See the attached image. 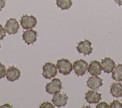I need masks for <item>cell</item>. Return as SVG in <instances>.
<instances>
[{
    "label": "cell",
    "mask_w": 122,
    "mask_h": 108,
    "mask_svg": "<svg viewBox=\"0 0 122 108\" xmlns=\"http://www.w3.org/2000/svg\"><path fill=\"white\" fill-rule=\"evenodd\" d=\"M102 70L100 63L97 60L91 61L88 68V72L92 76H97L101 73Z\"/></svg>",
    "instance_id": "obj_12"
},
{
    "label": "cell",
    "mask_w": 122,
    "mask_h": 108,
    "mask_svg": "<svg viewBox=\"0 0 122 108\" xmlns=\"http://www.w3.org/2000/svg\"><path fill=\"white\" fill-rule=\"evenodd\" d=\"M6 68L5 66L0 62V79L4 78L6 75Z\"/></svg>",
    "instance_id": "obj_19"
},
{
    "label": "cell",
    "mask_w": 122,
    "mask_h": 108,
    "mask_svg": "<svg viewBox=\"0 0 122 108\" xmlns=\"http://www.w3.org/2000/svg\"><path fill=\"white\" fill-rule=\"evenodd\" d=\"M0 47H1V46H0Z\"/></svg>",
    "instance_id": "obj_26"
},
{
    "label": "cell",
    "mask_w": 122,
    "mask_h": 108,
    "mask_svg": "<svg viewBox=\"0 0 122 108\" xmlns=\"http://www.w3.org/2000/svg\"><path fill=\"white\" fill-rule=\"evenodd\" d=\"M115 2L119 5H122V0H114Z\"/></svg>",
    "instance_id": "obj_25"
},
{
    "label": "cell",
    "mask_w": 122,
    "mask_h": 108,
    "mask_svg": "<svg viewBox=\"0 0 122 108\" xmlns=\"http://www.w3.org/2000/svg\"><path fill=\"white\" fill-rule=\"evenodd\" d=\"M92 43L88 40L80 41L76 47L77 51L81 53H83L85 56L89 55L92 52V48L91 47Z\"/></svg>",
    "instance_id": "obj_7"
},
{
    "label": "cell",
    "mask_w": 122,
    "mask_h": 108,
    "mask_svg": "<svg viewBox=\"0 0 122 108\" xmlns=\"http://www.w3.org/2000/svg\"><path fill=\"white\" fill-rule=\"evenodd\" d=\"M110 93L114 97L122 96V85L121 83H112L110 86Z\"/></svg>",
    "instance_id": "obj_15"
},
{
    "label": "cell",
    "mask_w": 122,
    "mask_h": 108,
    "mask_svg": "<svg viewBox=\"0 0 122 108\" xmlns=\"http://www.w3.org/2000/svg\"><path fill=\"white\" fill-rule=\"evenodd\" d=\"M96 108H110L109 105L105 102H101L98 103L96 106Z\"/></svg>",
    "instance_id": "obj_21"
},
{
    "label": "cell",
    "mask_w": 122,
    "mask_h": 108,
    "mask_svg": "<svg viewBox=\"0 0 122 108\" xmlns=\"http://www.w3.org/2000/svg\"><path fill=\"white\" fill-rule=\"evenodd\" d=\"M88 68L87 62L82 59L77 60L73 63V69L77 76H82L85 73Z\"/></svg>",
    "instance_id": "obj_5"
},
{
    "label": "cell",
    "mask_w": 122,
    "mask_h": 108,
    "mask_svg": "<svg viewBox=\"0 0 122 108\" xmlns=\"http://www.w3.org/2000/svg\"><path fill=\"white\" fill-rule=\"evenodd\" d=\"M101 66L104 72L107 73L112 72L115 68L114 61L109 57H106L102 59Z\"/></svg>",
    "instance_id": "obj_11"
},
{
    "label": "cell",
    "mask_w": 122,
    "mask_h": 108,
    "mask_svg": "<svg viewBox=\"0 0 122 108\" xmlns=\"http://www.w3.org/2000/svg\"><path fill=\"white\" fill-rule=\"evenodd\" d=\"M20 76V70L15 66L10 67L6 71V77L8 81L13 82L19 79Z\"/></svg>",
    "instance_id": "obj_10"
},
{
    "label": "cell",
    "mask_w": 122,
    "mask_h": 108,
    "mask_svg": "<svg viewBox=\"0 0 122 108\" xmlns=\"http://www.w3.org/2000/svg\"><path fill=\"white\" fill-rule=\"evenodd\" d=\"M40 108H54L55 107L50 102H49L48 101L44 102H43L41 106H40Z\"/></svg>",
    "instance_id": "obj_20"
},
{
    "label": "cell",
    "mask_w": 122,
    "mask_h": 108,
    "mask_svg": "<svg viewBox=\"0 0 122 108\" xmlns=\"http://www.w3.org/2000/svg\"></svg>",
    "instance_id": "obj_27"
},
{
    "label": "cell",
    "mask_w": 122,
    "mask_h": 108,
    "mask_svg": "<svg viewBox=\"0 0 122 108\" xmlns=\"http://www.w3.org/2000/svg\"><path fill=\"white\" fill-rule=\"evenodd\" d=\"M22 37L24 41L28 45H30L37 40V32L33 29H30L23 31Z\"/></svg>",
    "instance_id": "obj_9"
},
{
    "label": "cell",
    "mask_w": 122,
    "mask_h": 108,
    "mask_svg": "<svg viewBox=\"0 0 122 108\" xmlns=\"http://www.w3.org/2000/svg\"><path fill=\"white\" fill-rule=\"evenodd\" d=\"M5 29L3 28L2 25L0 24V40L3 39L4 37L6 36V32H5Z\"/></svg>",
    "instance_id": "obj_22"
},
{
    "label": "cell",
    "mask_w": 122,
    "mask_h": 108,
    "mask_svg": "<svg viewBox=\"0 0 122 108\" xmlns=\"http://www.w3.org/2000/svg\"><path fill=\"white\" fill-rule=\"evenodd\" d=\"M56 5L62 10H68L72 5L71 0H56Z\"/></svg>",
    "instance_id": "obj_17"
},
{
    "label": "cell",
    "mask_w": 122,
    "mask_h": 108,
    "mask_svg": "<svg viewBox=\"0 0 122 108\" xmlns=\"http://www.w3.org/2000/svg\"><path fill=\"white\" fill-rule=\"evenodd\" d=\"M68 97L66 94L57 93L53 94L51 101L53 104L58 108L64 106L67 104Z\"/></svg>",
    "instance_id": "obj_8"
},
{
    "label": "cell",
    "mask_w": 122,
    "mask_h": 108,
    "mask_svg": "<svg viewBox=\"0 0 122 108\" xmlns=\"http://www.w3.org/2000/svg\"><path fill=\"white\" fill-rule=\"evenodd\" d=\"M61 88H62V83L58 78L52 79L51 82L48 83L45 86L46 91L50 94L58 93Z\"/></svg>",
    "instance_id": "obj_2"
},
{
    "label": "cell",
    "mask_w": 122,
    "mask_h": 108,
    "mask_svg": "<svg viewBox=\"0 0 122 108\" xmlns=\"http://www.w3.org/2000/svg\"><path fill=\"white\" fill-rule=\"evenodd\" d=\"M102 94L95 90H89L85 94V99L90 104L97 103L102 99Z\"/></svg>",
    "instance_id": "obj_13"
},
{
    "label": "cell",
    "mask_w": 122,
    "mask_h": 108,
    "mask_svg": "<svg viewBox=\"0 0 122 108\" xmlns=\"http://www.w3.org/2000/svg\"><path fill=\"white\" fill-rule=\"evenodd\" d=\"M109 106L110 108H122V104L119 101L115 100L110 103Z\"/></svg>",
    "instance_id": "obj_18"
},
{
    "label": "cell",
    "mask_w": 122,
    "mask_h": 108,
    "mask_svg": "<svg viewBox=\"0 0 122 108\" xmlns=\"http://www.w3.org/2000/svg\"><path fill=\"white\" fill-rule=\"evenodd\" d=\"M42 75L46 79H51L57 74V67L52 63L48 62L44 64L42 67Z\"/></svg>",
    "instance_id": "obj_3"
},
{
    "label": "cell",
    "mask_w": 122,
    "mask_h": 108,
    "mask_svg": "<svg viewBox=\"0 0 122 108\" xmlns=\"http://www.w3.org/2000/svg\"><path fill=\"white\" fill-rule=\"evenodd\" d=\"M112 78L116 81H122V64H118L112 72Z\"/></svg>",
    "instance_id": "obj_16"
},
{
    "label": "cell",
    "mask_w": 122,
    "mask_h": 108,
    "mask_svg": "<svg viewBox=\"0 0 122 108\" xmlns=\"http://www.w3.org/2000/svg\"><path fill=\"white\" fill-rule=\"evenodd\" d=\"M5 107H7V108H12V107L11 106V105H10L9 104H4L1 106H0V108H5Z\"/></svg>",
    "instance_id": "obj_24"
},
{
    "label": "cell",
    "mask_w": 122,
    "mask_h": 108,
    "mask_svg": "<svg viewBox=\"0 0 122 108\" xmlns=\"http://www.w3.org/2000/svg\"><path fill=\"white\" fill-rule=\"evenodd\" d=\"M5 5V0H0V11H1L2 9L4 7Z\"/></svg>",
    "instance_id": "obj_23"
},
{
    "label": "cell",
    "mask_w": 122,
    "mask_h": 108,
    "mask_svg": "<svg viewBox=\"0 0 122 108\" xmlns=\"http://www.w3.org/2000/svg\"><path fill=\"white\" fill-rule=\"evenodd\" d=\"M56 67L59 72L64 75L70 74L73 69V67L70 61L65 59L58 60L56 63Z\"/></svg>",
    "instance_id": "obj_1"
},
{
    "label": "cell",
    "mask_w": 122,
    "mask_h": 108,
    "mask_svg": "<svg viewBox=\"0 0 122 108\" xmlns=\"http://www.w3.org/2000/svg\"><path fill=\"white\" fill-rule=\"evenodd\" d=\"M19 27L17 20L15 18H10L7 20L4 29L9 35L14 34L18 32Z\"/></svg>",
    "instance_id": "obj_6"
},
{
    "label": "cell",
    "mask_w": 122,
    "mask_h": 108,
    "mask_svg": "<svg viewBox=\"0 0 122 108\" xmlns=\"http://www.w3.org/2000/svg\"><path fill=\"white\" fill-rule=\"evenodd\" d=\"M103 84L102 79L97 76L90 77L87 81V85L91 89L96 90Z\"/></svg>",
    "instance_id": "obj_14"
},
{
    "label": "cell",
    "mask_w": 122,
    "mask_h": 108,
    "mask_svg": "<svg viewBox=\"0 0 122 108\" xmlns=\"http://www.w3.org/2000/svg\"><path fill=\"white\" fill-rule=\"evenodd\" d=\"M20 23L23 29H29L34 28L37 23L36 18L33 15H23L20 20Z\"/></svg>",
    "instance_id": "obj_4"
}]
</instances>
